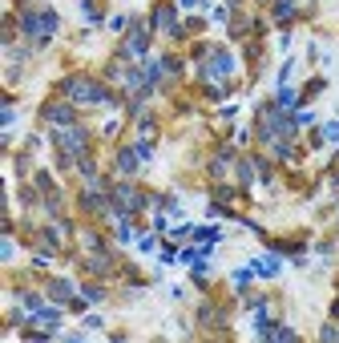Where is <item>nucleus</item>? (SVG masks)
<instances>
[{
	"label": "nucleus",
	"instance_id": "nucleus-5",
	"mask_svg": "<svg viewBox=\"0 0 339 343\" xmlns=\"http://www.w3.org/2000/svg\"><path fill=\"white\" fill-rule=\"evenodd\" d=\"M137 158H142V154L121 150V154H117V170H121V174H133V170H137Z\"/></svg>",
	"mask_w": 339,
	"mask_h": 343
},
{
	"label": "nucleus",
	"instance_id": "nucleus-4",
	"mask_svg": "<svg viewBox=\"0 0 339 343\" xmlns=\"http://www.w3.org/2000/svg\"><path fill=\"white\" fill-rule=\"evenodd\" d=\"M230 73V57L226 53H214L210 57V69H206V77H226Z\"/></svg>",
	"mask_w": 339,
	"mask_h": 343
},
{
	"label": "nucleus",
	"instance_id": "nucleus-8",
	"mask_svg": "<svg viewBox=\"0 0 339 343\" xmlns=\"http://www.w3.org/2000/svg\"><path fill=\"white\" fill-rule=\"evenodd\" d=\"M85 299H89V303H101L105 291H101V287H85Z\"/></svg>",
	"mask_w": 339,
	"mask_h": 343
},
{
	"label": "nucleus",
	"instance_id": "nucleus-2",
	"mask_svg": "<svg viewBox=\"0 0 339 343\" xmlns=\"http://www.w3.org/2000/svg\"><path fill=\"white\" fill-rule=\"evenodd\" d=\"M146 45H150V41H146V28H133L129 41L121 45V53H125V57H137V53H146Z\"/></svg>",
	"mask_w": 339,
	"mask_h": 343
},
{
	"label": "nucleus",
	"instance_id": "nucleus-1",
	"mask_svg": "<svg viewBox=\"0 0 339 343\" xmlns=\"http://www.w3.org/2000/svg\"><path fill=\"white\" fill-rule=\"evenodd\" d=\"M65 93L77 105H109V89L97 85V81H85V77H69L65 81Z\"/></svg>",
	"mask_w": 339,
	"mask_h": 343
},
{
	"label": "nucleus",
	"instance_id": "nucleus-6",
	"mask_svg": "<svg viewBox=\"0 0 339 343\" xmlns=\"http://www.w3.org/2000/svg\"><path fill=\"white\" fill-rule=\"evenodd\" d=\"M291 12H295L291 0H275V16H279V20H291Z\"/></svg>",
	"mask_w": 339,
	"mask_h": 343
},
{
	"label": "nucleus",
	"instance_id": "nucleus-9",
	"mask_svg": "<svg viewBox=\"0 0 339 343\" xmlns=\"http://www.w3.org/2000/svg\"><path fill=\"white\" fill-rule=\"evenodd\" d=\"M190 4H198V0H182V8H190Z\"/></svg>",
	"mask_w": 339,
	"mask_h": 343
},
{
	"label": "nucleus",
	"instance_id": "nucleus-7",
	"mask_svg": "<svg viewBox=\"0 0 339 343\" xmlns=\"http://www.w3.org/2000/svg\"><path fill=\"white\" fill-rule=\"evenodd\" d=\"M49 295H53V299H69V283H65V279H56Z\"/></svg>",
	"mask_w": 339,
	"mask_h": 343
},
{
	"label": "nucleus",
	"instance_id": "nucleus-3",
	"mask_svg": "<svg viewBox=\"0 0 339 343\" xmlns=\"http://www.w3.org/2000/svg\"><path fill=\"white\" fill-rule=\"evenodd\" d=\"M41 117H45V121H56V125H69V121H73V109H69V105H45Z\"/></svg>",
	"mask_w": 339,
	"mask_h": 343
}]
</instances>
